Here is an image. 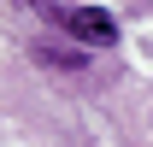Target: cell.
<instances>
[{
  "label": "cell",
  "instance_id": "6da1fadb",
  "mask_svg": "<svg viewBox=\"0 0 153 147\" xmlns=\"http://www.w3.org/2000/svg\"><path fill=\"white\" fill-rule=\"evenodd\" d=\"M53 24L65 36L88 41V47H118V24H112V12H100V6H59Z\"/></svg>",
  "mask_w": 153,
  "mask_h": 147
},
{
  "label": "cell",
  "instance_id": "7a4b0ae2",
  "mask_svg": "<svg viewBox=\"0 0 153 147\" xmlns=\"http://www.w3.org/2000/svg\"><path fill=\"white\" fill-rule=\"evenodd\" d=\"M18 6H30V12H41V18H53V12H59V0H18Z\"/></svg>",
  "mask_w": 153,
  "mask_h": 147
}]
</instances>
